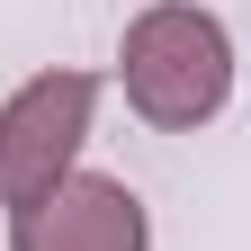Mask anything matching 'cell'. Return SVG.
<instances>
[{"label": "cell", "instance_id": "3957f363", "mask_svg": "<svg viewBox=\"0 0 251 251\" xmlns=\"http://www.w3.org/2000/svg\"><path fill=\"white\" fill-rule=\"evenodd\" d=\"M9 251H152V215L126 179L72 171L63 188L9 215Z\"/></svg>", "mask_w": 251, "mask_h": 251}, {"label": "cell", "instance_id": "6da1fadb", "mask_svg": "<svg viewBox=\"0 0 251 251\" xmlns=\"http://www.w3.org/2000/svg\"><path fill=\"white\" fill-rule=\"evenodd\" d=\"M117 81H126V108L144 126L198 135V126L225 117V99H233V36L198 0H152L144 18H126Z\"/></svg>", "mask_w": 251, "mask_h": 251}, {"label": "cell", "instance_id": "7a4b0ae2", "mask_svg": "<svg viewBox=\"0 0 251 251\" xmlns=\"http://www.w3.org/2000/svg\"><path fill=\"white\" fill-rule=\"evenodd\" d=\"M90 108H99V81L90 72H36L0 99V206H36L45 188H63L81 171L90 144Z\"/></svg>", "mask_w": 251, "mask_h": 251}]
</instances>
